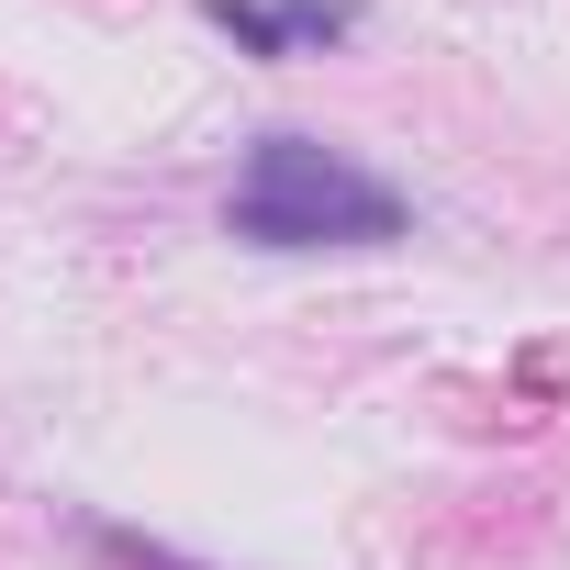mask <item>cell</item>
Masks as SVG:
<instances>
[{"mask_svg":"<svg viewBox=\"0 0 570 570\" xmlns=\"http://www.w3.org/2000/svg\"><path fill=\"white\" fill-rule=\"evenodd\" d=\"M224 235L235 246H279V257H303V246H392L403 235V190L381 168H358L347 146L325 135H257L235 190H224Z\"/></svg>","mask_w":570,"mask_h":570,"instance_id":"6da1fadb","label":"cell"},{"mask_svg":"<svg viewBox=\"0 0 570 570\" xmlns=\"http://www.w3.org/2000/svg\"><path fill=\"white\" fill-rule=\"evenodd\" d=\"M202 23L235 35V57H303L358 35V0H202Z\"/></svg>","mask_w":570,"mask_h":570,"instance_id":"7a4b0ae2","label":"cell"}]
</instances>
